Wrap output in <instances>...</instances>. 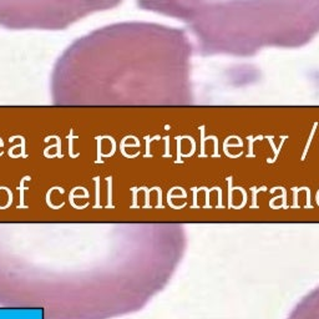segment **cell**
I'll list each match as a JSON object with an SVG mask.
<instances>
[{"mask_svg":"<svg viewBox=\"0 0 319 319\" xmlns=\"http://www.w3.org/2000/svg\"><path fill=\"white\" fill-rule=\"evenodd\" d=\"M287 319H319V286L294 305Z\"/></svg>","mask_w":319,"mask_h":319,"instance_id":"6da1fadb","label":"cell"}]
</instances>
